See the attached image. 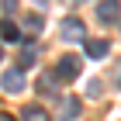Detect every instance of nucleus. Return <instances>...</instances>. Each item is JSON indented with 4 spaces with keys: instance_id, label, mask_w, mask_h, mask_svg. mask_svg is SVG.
Instances as JSON below:
<instances>
[{
    "instance_id": "obj_1",
    "label": "nucleus",
    "mask_w": 121,
    "mask_h": 121,
    "mask_svg": "<svg viewBox=\"0 0 121 121\" xmlns=\"http://www.w3.org/2000/svg\"><path fill=\"white\" fill-rule=\"evenodd\" d=\"M80 69H83V66H80L76 56H62L56 62V69H52V76H56V83H73L76 76H80Z\"/></svg>"
},
{
    "instance_id": "obj_2",
    "label": "nucleus",
    "mask_w": 121,
    "mask_h": 121,
    "mask_svg": "<svg viewBox=\"0 0 121 121\" xmlns=\"http://www.w3.org/2000/svg\"><path fill=\"white\" fill-rule=\"evenodd\" d=\"M59 35H62V42H86V31H83V21L80 17H66Z\"/></svg>"
},
{
    "instance_id": "obj_3",
    "label": "nucleus",
    "mask_w": 121,
    "mask_h": 121,
    "mask_svg": "<svg viewBox=\"0 0 121 121\" xmlns=\"http://www.w3.org/2000/svg\"><path fill=\"white\" fill-rule=\"evenodd\" d=\"M0 86H4V93H21L24 90V73H21V69H7V73L0 76Z\"/></svg>"
},
{
    "instance_id": "obj_4",
    "label": "nucleus",
    "mask_w": 121,
    "mask_h": 121,
    "mask_svg": "<svg viewBox=\"0 0 121 121\" xmlns=\"http://www.w3.org/2000/svg\"><path fill=\"white\" fill-rule=\"evenodd\" d=\"M97 17H100L104 24H118V17H121V4H118V0H100Z\"/></svg>"
},
{
    "instance_id": "obj_5",
    "label": "nucleus",
    "mask_w": 121,
    "mask_h": 121,
    "mask_svg": "<svg viewBox=\"0 0 121 121\" xmlns=\"http://www.w3.org/2000/svg\"><path fill=\"white\" fill-rule=\"evenodd\" d=\"M83 52L90 59H104L107 52H111V42H107V38H86V42H83Z\"/></svg>"
},
{
    "instance_id": "obj_6",
    "label": "nucleus",
    "mask_w": 121,
    "mask_h": 121,
    "mask_svg": "<svg viewBox=\"0 0 121 121\" xmlns=\"http://www.w3.org/2000/svg\"><path fill=\"white\" fill-rule=\"evenodd\" d=\"M21 121H52V118H48V111H45V107L28 104V107H21Z\"/></svg>"
},
{
    "instance_id": "obj_7",
    "label": "nucleus",
    "mask_w": 121,
    "mask_h": 121,
    "mask_svg": "<svg viewBox=\"0 0 121 121\" xmlns=\"http://www.w3.org/2000/svg\"><path fill=\"white\" fill-rule=\"evenodd\" d=\"M76 114H80V100H76V97H66V100H62V114H59V118H62V121H73Z\"/></svg>"
},
{
    "instance_id": "obj_8",
    "label": "nucleus",
    "mask_w": 121,
    "mask_h": 121,
    "mask_svg": "<svg viewBox=\"0 0 121 121\" xmlns=\"http://www.w3.org/2000/svg\"><path fill=\"white\" fill-rule=\"evenodd\" d=\"M0 35H4V42H17V38H21V28L10 24V21H4V24H0Z\"/></svg>"
},
{
    "instance_id": "obj_9",
    "label": "nucleus",
    "mask_w": 121,
    "mask_h": 121,
    "mask_svg": "<svg viewBox=\"0 0 121 121\" xmlns=\"http://www.w3.org/2000/svg\"><path fill=\"white\" fill-rule=\"evenodd\" d=\"M24 31H28V35H38V31H42V17H38V14H28V17H24Z\"/></svg>"
},
{
    "instance_id": "obj_10",
    "label": "nucleus",
    "mask_w": 121,
    "mask_h": 121,
    "mask_svg": "<svg viewBox=\"0 0 121 121\" xmlns=\"http://www.w3.org/2000/svg\"><path fill=\"white\" fill-rule=\"evenodd\" d=\"M28 66H35V52H31V48H24V52H21V56H17V69H21V73H24Z\"/></svg>"
},
{
    "instance_id": "obj_11",
    "label": "nucleus",
    "mask_w": 121,
    "mask_h": 121,
    "mask_svg": "<svg viewBox=\"0 0 121 121\" xmlns=\"http://www.w3.org/2000/svg\"><path fill=\"white\" fill-rule=\"evenodd\" d=\"M0 121H14V118H10V114H0Z\"/></svg>"
},
{
    "instance_id": "obj_12",
    "label": "nucleus",
    "mask_w": 121,
    "mask_h": 121,
    "mask_svg": "<svg viewBox=\"0 0 121 121\" xmlns=\"http://www.w3.org/2000/svg\"><path fill=\"white\" fill-rule=\"evenodd\" d=\"M0 62H4V48H0Z\"/></svg>"
}]
</instances>
